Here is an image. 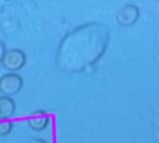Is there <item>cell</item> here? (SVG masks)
<instances>
[{
    "label": "cell",
    "mask_w": 159,
    "mask_h": 143,
    "mask_svg": "<svg viewBox=\"0 0 159 143\" xmlns=\"http://www.w3.org/2000/svg\"><path fill=\"white\" fill-rule=\"evenodd\" d=\"M24 80L20 75L15 73L14 71L11 73H5L0 77V92L6 96H14L20 92L22 88Z\"/></svg>",
    "instance_id": "cell-1"
},
{
    "label": "cell",
    "mask_w": 159,
    "mask_h": 143,
    "mask_svg": "<svg viewBox=\"0 0 159 143\" xmlns=\"http://www.w3.org/2000/svg\"><path fill=\"white\" fill-rule=\"evenodd\" d=\"M26 55L19 48H11L5 51L1 58V63L9 71H19L25 66Z\"/></svg>",
    "instance_id": "cell-2"
},
{
    "label": "cell",
    "mask_w": 159,
    "mask_h": 143,
    "mask_svg": "<svg viewBox=\"0 0 159 143\" xmlns=\"http://www.w3.org/2000/svg\"><path fill=\"white\" fill-rule=\"evenodd\" d=\"M50 123V117L46 112L43 111H39V112H34V114H31V117L27 119V124L32 131L36 132H41L43 131Z\"/></svg>",
    "instance_id": "cell-3"
},
{
    "label": "cell",
    "mask_w": 159,
    "mask_h": 143,
    "mask_svg": "<svg viewBox=\"0 0 159 143\" xmlns=\"http://www.w3.org/2000/svg\"><path fill=\"white\" fill-rule=\"evenodd\" d=\"M16 104L15 101L6 95L0 96V119L11 118L15 114Z\"/></svg>",
    "instance_id": "cell-4"
},
{
    "label": "cell",
    "mask_w": 159,
    "mask_h": 143,
    "mask_svg": "<svg viewBox=\"0 0 159 143\" xmlns=\"http://www.w3.org/2000/svg\"><path fill=\"white\" fill-rule=\"evenodd\" d=\"M122 10L125 12V19L120 22V25H124V26H128V25H132L137 21L138 16H139V11L135 6L133 5H125L124 7H122Z\"/></svg>",
    "instance_id": "cell-5"
},
{
    "label": "cell",
    "mask_w": 159,
    "mask_h": 143,
    "mask_svg": "<svg viewBox=\"0 0 159 143\" xmlns=\"http://www.w3.org/2000/svg\"><path fill=\"white\" fill-rule=\"evenodd\" d=\"M12 131V123L9 121V118L6 119H0V136H7L10 132Z\"/></svg>",
    "instance_id": "cell-6"
}]
</instances>
